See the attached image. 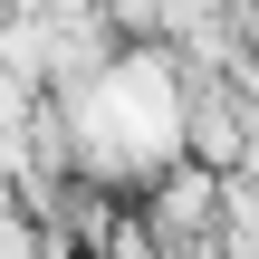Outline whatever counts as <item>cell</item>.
I'll list each match as a JSON object with an SVG mask.
<instances>
[{"label": "cell", "mask_w": 259, "mask_h": 259, "mask_svg": "<svg viewBox=\"0 0 259 259\" xmlns=\"http://www.w3.org/2000/svg\"><path fill=\"white\" fill-rule=\"evenodd\" d=\"M77 135L96 144L106 173H144V163H163V154L183 144V96H173L163 58H125V67H106V77L87 87V106H77Z\"/></svg>", "instance_id": "cell-1"}]
</instances>
